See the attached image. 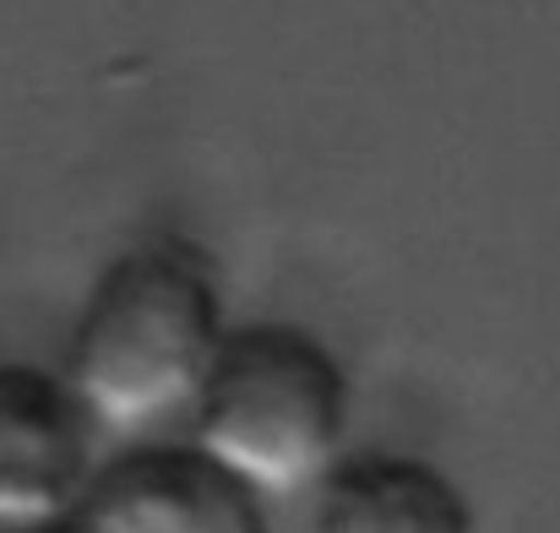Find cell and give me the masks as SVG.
Returning a JSON list of instances; mask_svg holds the SVG:
<instances>
[{"instance_id":"cell-4","label":"cell","mask_w":560,"mask_h":533,"mask_svg":"<svg viewBox=\"0 0 560 533\" xmlns=\"http://www.w3.org/2000/svg\"><path fill=\"white\" fill-rule=\"evenodd\" d=\"M66 529L98 533H245L267 529V496L207 447H137L93 468Z\"/></svg>"},{"instance_id":"cell-2","label":"cell","mask_w":560,"mask_h":533,"mask_svg":"<svg viewBox=\"0 0 560 533\" xmlns=\"http://www.w3.org/2000/svg\"><path fill=\"white\" fill-rule=\"evenodd\" d=\"M196 447L261 496L311 490L349 430V375L338 355L294 322L223 333L196 403Z\"/></svg>"},{"instance_id":"cell-3","label":"cell","mask_w":560,"mask_h":533,"mask_svg":"<svg viewBox=\"0 0 560 533\" xmlns=\"http://www.w3.org/2000/svg\"><path fill=\"white\" fill-rule=\"evenodd\" d=\"M93 414L60 370L0 359V529L71 518L93 479Z\"/></svg>"},{"instance_id":"cell-1","label":"cell","mask_w":560,"mask_h":533,"mask_svg":"<svg viewBox=\"0 0 560 533\" xmlns=\"http://www.w3.org/2000/svg\"><path fill=\"white\" fill-rule=\"evenodd\" d=\"M223 344V294L212 262L164 234L120 251L82 300L66 381L109 436H142L196 403Z\"/></svg>"},{"instance_id":"cell-5","label":"cell","mask_w":560,"mask_h":533,"mask_svg":"<svg viewBox=\"0 0 560 533\" xmlns=\"http://www.w3.org/2000/svg\"><path fill=\"white\" fill-rule=\"evenodd\" d=\"M316 490V529H468V496L430 468L424 457L402 452H360L332 457V468L311 485Z\"/></svg>"}]
</instances>
